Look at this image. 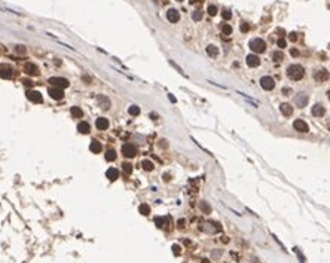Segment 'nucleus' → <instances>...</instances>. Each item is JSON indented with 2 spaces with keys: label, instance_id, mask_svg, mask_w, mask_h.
I'll return each instance as SVG.
<instances>
[{
  "label": "nucleus",
  "instance_id": "1",
  "mask_svg": "<svg viewBox=\"0 0 330 263\" xmlns=\"http://www.w3.org/2000/svg\"><path fill=\"white\" fill-rule=\"evenodd\" d=\"M287 76L290 77L291 80H300V79L305 76V68L302 67L300 64H291V66L287 68Z\"/></svg>",
  "mask_w": 330,
  "mask_h": 263
},
{
  "label": "nucleus",
  "instance_id": "2",
  "mask_svg": "<svg viewBox=\"0 0 330 263\" xmlns=\"http://www.w3.org/2000/svg\"><path fill=\"white\" fill-rule=\"evenodd\" d=\"M250 49L253 52H256V54H262V52H265V49H266V43H265V40H262V39H253V40L250 42Z\"/></svg>",
  "mask_w": 330,
  "mask_h": 263
},
{
  "label": "nucleus",
  "instance_id": "3",
  "mask_svg": "<svg viewBox=\"0 0 330 263\" xmlns=\"http://www.w3.org/2000/svg\"><path fill=\"white\" fill-rule=\"evenodd\" d=\"M51 85H54L55 88H67L70 83H68L67 79H64V77H49V80H48Z\"/></svg>",
  "mask_w": 330,
  "mask_h": 263
},
{
  "label": "nucleus",
  "instance_id": "4",
  "mask_svg": "<svg viewBox=\"0 0 330 263\" xmlns=\"http://www.w3.org/2000/svg\"><path fill=\"white\" fill-rule=\"evenodd\" d=\"M260 86H262L265 91H271L275 88V80L272 79L271 76H263L260 79Z\"/></svg>",
  "mask_w": 330,
  "mask_h": 263
},
{
  "label": "nucleus",
  "instance_id": "5",
  "mask_svg": "<svg viewBox=\"0 0 330 263\" xmlns=\"http://www.w3.org/2000/svg\"><path fill=\"white\" fill-rule=\"evenodd\" d=\"M122 153H124V156H127V158H134L137 155L136 146L131 144V143H125V144L122 146Z\"/></svg>",
  "mask_w": 330,
  "mask_h": 263
},
{
  "label": "nucleus",
  "instance_id": "6",
  "mask_svg": "<svg viewBox=\"0 0 330 263\" xmlns=\"http://www.w3.org/2000/svg\"><path fill=\"white\" fill-rule=\"evenodd\" d=\"M306 103H308V95L305 92H299L296 97H295V104H296L297 107L302 109V107L306 106Z\"/></svg>",
  "mask_w": 330,
  "mask_h": 263
},
{
  "label": "nucleus",
  "instance_id": "7",
  "mask_svg": "<svg viewBox=\"0 0 330 263\" xmlns=\"http://www.w3.org/2000/svg\"><path fill=\"white\" fill-rule=\"evenodd\" d=\"M329 71L327 70H317L315 73H314V79L317 80V82H326L327 79H329Z\"/></svg>",
  "mask_w": 330,
  "mask_h": 263
},
{
  "label": "nucleus",
  "instance_id": "8",
  "mask_svg": "<svg viewBox=\"0 0 330 263\" xmlns=\"http://www.w3.org/2000/svg\"><path fill=\"white\" fill-rule=\"evenodd\" d=\"M167 19H168L169 22H178V19H180V12H178L177 9H168V12H167Z\"/></svg>",
  "mask_w": 330,
  "mask_h": 263
},
{
  "label": "nucleus",
  "instance_id": "9",
  "mask_svg": "<svg viewBox=\"0 0 330 263\" xmlns=\"http://www.w3.org/2000/svg\"><path fill=\"white\" fill-rule=\"evenodd\" d=\"M293 127H295V129L296 131H299V132H308V125H306V122L305 120H302V119H296L295 120V123H293Z\"/></svg>",
  "mask_w": 330,
  "mask_h": 263
},
{
  "label": "nucleus",
  "instance_id": "10",
  "mask_svg": "<svg viewBox=\"0 0 330 263\" xmlns=\"http://www.w3.org/2000/svg\"><path fill=\"white\" fill-rule=\"evenodd\" d=\"M246 63H247V66H248V67H257V66L260 64V59H259V57H257V55L250 54V55H247Z\"/></svg>",
  "mask_w": 330,
  "mask_h": 263
},
{
  "label": "nucleus",
  "instance_id": "11",
  "mask_svg": "<svg viewBox=\"0 0 330 263\" xmlns=\"http://www.w3.org/2000/svg\"><path fill=\"white\" fill-rule=\"evenodd\" d=\"M27 98L31 103H42V94L39 91H28L27 92Z\"/></svg>",
  "mask_w": 330,
  "mask_h": 263
},
{
  "label": "nucleus",
  "instance_id": "12",
  "mask_svg": "<svg viewBox=\"0 0 330 263\" xmlns=\"http://www.w3.org/2000/svg\"><path fill=\"white\" fill-rule=\"evenodd\" d=\"M0 77L3 79H10L12 77V68L6 64H0Z\"/></svg>",
  "mask_w": 330,
  "mask_h": 263
},
{
  "label": "nucleus",
  "instance_id": "13",
  "mask_svg": "<svg viewBox=\"0 0 330 263\" xmlns=\"http://www.w3.org/2000/svg\"><path fill=\"white\" fill-rule=\"evenodd\" d=\"M49 95H51V98H54V100H61L63 97H64V92H63V89L61 88H49Z\"/></svg>",
  "mask_w": 330,
  "mask_h": 263
},
{
  "label": "nucleus",
  "instance_id": "14",
  "mask_svg": "<svg viewBox=\"0 0 330 263\" xmlns=\"http://www.w3.org/2000/svg\"><path fill=\"white\" fill-rule=\"evenodd\" d=\"M97 100H98V106L101 107L103 110H107V109L110 107V100L106 97V95H98V98H97Z\"/></svg>",
  "mask_w": 330,
  "mask_h": 263
},
{
  "label": "nucleus",
  "instance_id": "15",
  "mask_svg": "<svg viewBox=\"0 0 330 263\" xmlns=\"http://www.w3.org/2000/svg\"><path fill=\"white\" fill-rule=\"evenodd\" d=\"M24 70H26L27 75H31V76H34V75H37V73H39V68H37V66H36V64H33V63H27L26 67H24Z\"/></svg>",
  "mask_w": 330,
  "mask_h": 263
},
{
  "label": "nucleus",
  "instance_id": "16",
  "mask_svg": "<svg viewBox=\"0 0 330 263\" xmlns=\"http://www.w3.org/2000/svg\"><path fill=\"white\" fill-rule=\"evenodd\" d=\"M95 127L98 128V129H101V131H104V129L109 128V120L106 118H98L95 120Z\"/></svg>",
  "mask_w": 330,
  "mask_h": 263
},
{
  "label": "nucleus",
  "instance_id": "17",
  "mask_svg": "<svg viewBox=\"0 0 330 263\" xmlns=\"http://www.w3.org/2000/svg\"><path fill=\"white\" fill-rule=\"evenodd\" d=\"M279 110H281V113H283L284 116H291V113H293V107H291L290 104H287V103H284V104H281V106H279Z\"/></svg>",
  "mask_w": 330,
  "mask_h": 263
},
{
  "label": "nucleus",
  "instance_id": "18",
  "mask_svg": "<svg viewBox=\"0 0 330 263\" xmlns=\"http://www.w3.org/2000/svg\"><path fill=\"white\" fill-rule=\"evenodd\" d=\"M168 221H171V219H169V217H156V219H155L156 226H158V228H161V229L167 228V223H168Z\"/></svg>",
  "mask_w": 330,
  "mask_h": 263
},
{
  "label": "nucleus",
  "instance_id": "19",
  "mask_svg": "<svg viewBox=\"0 0 330 263\" xmlns=\"http://www.w3.org/2000/svg\"><path fill=\"white\" fill-rule=\"evenodd\" d=\"M324 113H326V110H324V107H323L321 104H315V106L312 107V115L314 116L321 118V116H324Z\"/></svg>",
  "mask_w": 330,
  "mask_h": 263
},
{
  "label": "nucleus",
  "instance_id": "20",
  "mask_svg": "<svg viewBox=\"0 0 330 263\" xmlns=\"http://www.w3.org/2000/svg\"><path fill=\"white\" fill-rule=\"evenodd\" d=\"M106 176H107V178H109L110 181H115L119 177V171L116 168H109V170L106 171Z\"/></svg>",
  "mask_w": 330,
  "mask_h": 263
},
{
  "label": "nucleus",
  "instance_id": "21",
  "mask_svg": "<svg viewBox=\"0 0 330 263\" xmlns=\"http://www.w3.org/2000/svg\"><path fill=\"white\" fill-rule=\"evenodd\" d=\"M207 54H208L210 57H213V58H216V57L219 55V49H217V46H214V45H208V46H207Z\"/></svg>",
  "mask_w": 330,
  "mask_h": 263
},
{
  "label": "nucleus",
  "instance_id": "22",
  "mask_svg": "<svg viewBox=\"0 0 330 263\" xmlns=\"http://www.w3.org/2000/svg\"><path fill=\"white\" fill-rule=\"evenodd\" d=\"M89 150L92 153H98L100 150H101V144L97 141V140H92L91 141V144H89Z\"/></svg>",
  "mask_w": 330,
  "mask_h": 263
},
{
  "label": "nucleus",
  "instance_id": "23",
  "mask_svg": "<svg viewBox=\"0 0 330 263\" xmlns=\"http://www.w3.org/2000/svg\"><path fill=\"white\" fill-rule=\"evenodd\" d=\"M77 131H79L80 134H88V132H89V125H88L86 122H79Z\"/></svg>",
  "mask_w": 330,
  "mask_h": 263
},
{
  "label": "nucleus",
  "instance_id": "24",
  "mask_svg": "<svg viewBox=\"0 0 330 263\" xmlns=\"http://www.w3.org/2000/svg\"><path fill=\"white\" fill-rule=\"evenodd\" d=\"M71 115L75 116V118H82L84 116V110L80 109V107H77V106H75V107H71Z\"/></svg>",
  "mask_w": 330,
  "mask_h": 263
},
{
  "label": "nucleus",
  "instance_id": "25",
  "mask_svg": "<svg viewBox=\"0 0 330 263\" xmlns=\"http://www.w3.org/2000/svg\"><path fill=\"white\" fill-rule=\"evenodd\" d=\"M115 159H116V152H115L113 149H109V150L106 152V161L113 162Z\"/></svg>",
  "mask_w": 330,
  "mask_h": 263
},
{
  "label": "nucleus",
  "instance_id": "26",
  "mask_svg": "<svg viewBox=\"0 0 330 263\" xmlns=\"http://www.w3.org/2000/svg\"><path fill=\"white\" fill-rule=\"evenodd\" d=\"M272 59H274V61H277V63L283 61V59H284V54H283V51H275V52H272Z\"/></svg>",
  "mask_w": 330,
  "mask_h": 263
},
{
  "label": "nucleus",
  "instance_id": "27",
  "mask_svg": "<svg viewBox=\"0 0 330 263\" xmlns=\"http://www.w3.org/2000/svg\"><path fill=\"white\" fill-rule=\"evenodd\" d=\"M138 211H140V214H143V216H147V214H150V207L147 204H141L138 207Z\"/></svg>",
  "mask_w": 330,
  "mask_h": 263
},
{
  "label": "nucleus",
  "instance_id": "28",
  "mask_svg": "<svg viewBox=\"0 0 330 263\" xmlns=\"http://www.w3.org/2000/svg\"><path fill=\"white\" fill-rule=\"evenodd\" d=\"M128 113L131 115V116H138L140 115V107L138 106H129V109H128Z\"/></svg>",
  "mask_w": 330,
  "mask_h": 263
},
{
  "label": "nucleus",
  "instance_id": "29",
  "mask_svg": "<svg viewBox=\"0 0 330 263\" xmlns=\"http://www.w3.org/2000/svg\"><path fill=\"white\" fill-rule=\"evenodd\" d=\"M122 170H124L125 174H131L132 172V165L129 162H125V164H122Z\"/></svg>",
  "mask_w": 330,
  "mask_h": 263
},
{
  "label": "nucleus",
  "instance_id": "30",
  "mask_svg": "<svg viewBox=\"0 0 330 263\" xmlns=\"http://www.w3.org/2000/svg\"><path fill=\"white\" fill-rule=\"evenodd\" d=\"M141 167H143V170H146V171H152L153 170V162H150V161H143V162H141Z\"/></svg>",
  "mask_w": 330,
  "mask_h": 263
},
{
  "label": "nucleus",
  "instance_id": "31",
  "mask_svg": "<svg viewBox=\"0 0 330 263\" xmlns=\"http://www.w3.org/2000/svg\"><path fill=\"white\" fill-rule=\"evenodd\" d=\"M169 64H171L173 67L176 68V70H177V71H178V73H180V75H181V76L187 77V75H186V73H185V71H183V68H181V67H178V66H177V64H176V63H174V61H173V59H169Z\"/></svg>",
  "mask_w": 330,
  "mask_h": 263
},
{
  "label": "nucleus",
  "instance_id": "32",
  "mask_svg": "<svg viewBox=\"0 0 330 263\" xmlns=\"http://www.w3.org/2000/svg\"><path fill=\"white\" fill-rule=\"evenodd\" d=\"M192 19L194 21H201L202 19V12L201 10H195L194 14H192Z\"/></svg>",
  "mask_w": 330,
  "mask_h": 263
},
{
  "label": "nucleus",
  "instance_id": "33",
  "mask_svg": "<svg viewBox=\"0 0 330 263\" xmlns=\"http://www.w3.org/2000/svg\"><path fill=\"white\" fill-rule=\"evenodd\" d=\"M222 31H223V34L229 36V34L232 33V27L229 26V24H223V26H222Z\"/></svg>",
  "mask_w": 330,
  "mask_h": 263
},
{
  "label": "nucleus",
  "instance_id": "34",
  "mask_svg": "<svg viewBox=\"0 0 330 263\" xmlns=\"http://www.w3.org/2000/svg\"><path fill=\"white\" fill-rule=\"evenodd\" d=\"M207 12H208V15L214 17V15L217 14V6H214V5H210V6L207 8Z\"/></svg>",
  "mask_w": 330,
  "mask_h": 263
},
{
  "label": "nucleus",
  "instance_id": "35",
  "mask_svg": "<svg viewBox=\"0 0 330 263\" xmlns=\"http://www.w3.org/2000/svg\"><path fill=\"white\" fill-rule=\"evenodd\" d=\"M15 52H18V54H26L27 48L24 45H17V46H15Z\"/></svg>",
  "mask_w": 330,
  "mask_h": 263
},
{
  "label": "nucleus",
  "instance_id": "36",
  "mask_svg": "<svg viewBox=\"0 0 330 263\" xmlns=\"http://www.w3.org/2000/svg\"><path fill=\"white\" fill-rule=\"evenodd\" d=\"M222 17H223V19H230L232 14H230V10H228V9H223V12H222Z\"/></svg>",
  "mask_w": 330,
  "mask_h": 263
},
{
  "label": "nucleus",
  "instance_id": "37",
  "mask_svg": "<svg viewBox=\"0 0 330 263\" xmlns=\"http://www.w3.org/2000/svg\"><path fill=\"white\" fill-rule=\"evenodd\" d=\"M277 45H278V48H283V49H284V48L287 46V42H286V40H284V39L281 37V39H278V42H277Z\"/></svg>",
  "mask_w": 330,
  "mask_h": 263
},
{
  "label": "nucleus",
  "instance_id": "38",
  "mask_svg": "<svg viewBox=\"0 0 330 263\" xmlns=\"http://www.w3.org/2000/svg\"><path fill=\"white\" fill-rule=\"evenodd\" d=\"M201 210H202L204 212H210L211 211V208L207 205V202H201Z\"/></svg>",
  "mask_w": 330,
  "mask_h": 263
},
{
  "label": "nucleus",
  "instance_id": "39",
  "mask_svg": "<svg viewBox=\"0 0 330 263\" xmlns=\"http://www.w3.org/2000/svg\"><path fill=\"white\" fill-rule=\"evenodd\" d=\"M173 253L176 256H178L180 253H181V248H180V245H173Z\"/></svg>",
  "mask_w": 330,
  "mask_h": 263
},
{
  "label": "nucleus",
  "instance_id": "40",
  "mask_svg": "<svg viewBox=\"0 0 330 263\" xmlns=\"http://www.w3.org/2000/svg\"><path fill=\"white\" fill-rule=\"evenodd\" d=\"M248 30H250V26L246 24V22H242V24H241V31H242V33H247Z\"/></svg>",
  "mask_w": 330,
  "mask_h": 263
},
{
  "label": "nucleus",
  "instance_id": "41",
  "mask_svg": "<svg viewBox=\"0 0 330 263\" xmlns=\"http://www.w3.org/2000/svg\"><path fill=\"white\" fill-rule=\"evenodd\" d=\"M288 39H290L291 42H296L297 40V33H295V31H293V33H290L288 34Z\"/></svg>",
  "mask_w": 330,
  "mask_h": 263
},
{
  "label": "nucleus",
  "instance_id": "42",
  "mask_svg": "<svg viewBox=\"0 0 330 263\" xmlns=\"http://www.w3.org/2000/svg\"><path fill=\"white\" fill-rule=\"evenodd\" d=\"M290 54H291V57H297V55H299V51L295 49V48H291V49H290Z\"/></svg>",
  "mask_w": 330,
  "mask_h": 263
},
{
  "label": "nucleus",
  "instance_id": "43",
  "mask_svg": "<svg viewBox=\"0 0 330 263\" xmlns=\"http://www.w3.org/2000/svg\"><path fill=\"white\" fill-rule=\"evenodd\" d=\"M22 83H24V85H26V86H31V85H33V82H31V80H28V79H26V80H22Z\"/></svg>",
  "mask_w": 330,
  "mask_h": 263
},
{
  "label": "nucleus",
  "instance_id": "44",
  "mask_svg": "<svg viewBox=\"0 0 330 263\" xmlns=\"http://www.w3.org/2000/svg\"><path fill=\"white\" fill-rule=\"evenodd\" d=\"M290 92H291V89H288V88H284V89H283V94H284V95H288Z\"/></svg>",
  "mask_w": 330,
  "mask_h": 263
},
{
  "label": "nucleus",
  "instance_id": "45",
  "mask_svg": "<svg viewBox=\"0 0 330 263\" xmlns=\"http://www.w3.org/2000/svg\"><path fill=\"white\" fill-rule=\"evenodd\" d=\"M177 225H178V228H185V220H178Z\"/></svg>",
  "mask_w": 330,
  "mask_h": 263
},
{
  "label": "nucleus",
  "instance_id": "46",
  "mask_svg": "<svg viewBox=\"0 0 330 263\" xmlns=\"http://www.w3.org/2000/svg\"><path fill=\"white\" fill-rule=\"evenodd\" d=\"M168 98H169V100H171V103H176V98H174V95H173V94H169V95H168Z\"/></svg>",
  "mask_w": 330,
  "mask_h": 263
},
{
  "label": "nucleus",
  "instance_id": "47",
  "mask_svg": "<svg viewBox=\"0 0 330 263\" xmlns=\"http://www.w3.org/2000/svg\"><path fill=\"white\" fill-rule=\"evenodd\" d=\"M202 0H190V5H196V3H201Z\"/></svg>",
  "mask_w": 330,
  "mask_h": 263
},
{
  "label": "nucleus",
  "instance_id": "48",
  "mask_svg": "<svg viewBox=\"0 0 330 263\" xmlns=\"http://www.w3.org/2000/svg\"><path fill=\"white\" fill-rule=\"evenodd\" d=\"M327 95H329V100H330V91H329V94H327Z\"/></svg>",
  "mask_w": 330,
  "mask_h": 263
},
{
  "label": "nucleus",
  "instance_id": "49",
  "mask_svg": "<svg viewBox=\"0 0 330 263\" xmlns=\"http://www.w3.org/2000/svg\"><path fill=\"white\" fill-rule=\"evenodd\" d=\"M176 2H183V0H176Z\"/></svg>",
  "mask_w": 330,
  "mask_h": 263
}]
</instances>
